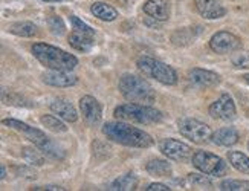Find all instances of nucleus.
I'll return each instance as SVG.
<instances>
[{"mask_svg":"<svg viewBox=\"0 0 249 191\" xmlns=\"http://www.w3.org/2000/svg\"><path fill=\"white\" fill-rule=\"evenodd\" d=\"M103 135L113 142H118L125 147L148 148L155 144L153 138L147 132L132 127L125 122H106L103 125Z\"/></svg>","mask_w":249,"mask_h":191,"instance_id":"f257e3e1","label":"nucleus"},{"mask_svg":"<svg viewBox=\"0 0 249 191\" xmlns=\"http://www.w3.org/2000/svg\"><path fill=\"white\" fill-rule=\"evenodd\" d=\"M32 54L43 66L52 70H73L78 66V58L48 43H34Z\"/></svg>","mask_w":249,"mask_h":191,"instance_id":"f03ea898","label":"nucleus"},{"mask_svg":"<svg viewBox=\"0 0 249 191\" xmlns=\"http://www.w3.org/2000/svg\"><path fill=\"white\" fill-rule=\"evenodd\" d=\"M2 124L6 125V127H11V129H14L17 132H20L26 138V139H29L32 144H34L43 155H46V156H49L52 159H63L64 157L63 148L53 142L51 138H48L46 133H43L41 130L36 129V127H31V125H28L25 122L13 120V118L3 120Z\"/></svg>","mask_w":249,"mask_h":191,"instance_id":"7ed1b4c3","label":"nucleus"},{"mask_svg":"<svg viewBox=\"0 0 249 191\" xmlns=\"http://www.w3.org/2000/svg\"><path fill=\"white\" fill-rule=\"evenodd\" d=\"M118 87L123 97L130 103L151 104L156 98L153 87L144 78L133 75V73H124L120 78Z\"/></svg>","mask_w":249,"mask_h":191,"instance_id":"20e7f679","label":"nucleus"},{"mask_svg":"<svg viewBox=\"0 0 249 191\" xmlns=\"http://www.w3.org/2000/svg\"><path fill=\"white\" fill-rule=\"evenodd\" d=\"M113 115L118 120L136 122V124H158L164 118V115H162L160 110L147 104H141V103L139 104L127 103V104L118 105Z\"/></svg>","mask_w":249,"mask_h":191,"instance_id":"39448f33","label":"nucleus"},{"mask_svg":"<svg viewBox=\"0 0 249 191\" xmlns=\"http://www.w3.org/2000/svg\"><path fill=\"white\" fill-rule=\"evenodd\" d=\"M138 69L144 73L145 77L153 78L159 81L160 84H165V86H175L178 83V73L171 66L165 65L153 57H141L138 58L136 63Z\"/></svg>","mask_w":249,"mask_h":191,"instance_id":"423d86ee","label":"nucleus"},{"mask_svg":"<svg viewBox=\"0 0 249 191\" xmlns=\"http://www.w3.org/2000/svg\"><path fill=\"white\" fill-rule=\"evenodd\" d=\"M191 164L194 168H197L199 172L208 174V176L220 177V176H225L226 172H228V167H226L225 161L220 156L210 153V152H205V150L194 152V155L191 157Z\"/></svg>","mask_w":249,"mask_h":191,"instance_id":"0eeeda50","label":"nucleus"},{"mask_svg":"<svg viewBox=\"0 0 249 191\" xmlns=\"http://www.w3.org/2000/svg\"><path fill=\"white\" fill-rule=\"evenodd\" d=\"M180 135L187 139L193 141L194 144H203L211 139V127L199 120L194 118H182L178 124Z\"/></svg>","mask_w":249,"mask_h":191,"instance_id":"6e6552de","label":"nucleus"},{"mask_svg":"<svg viewBox=\"0 0 249 191\" xmlns=\"http://www.w3.org/2000/svg\"><path fill=\"white\" fill-rule=\"evenodd\" d=\"M159 150L164 156H167L168 159L176 162H188L191 161V157L194 155L193 148L188 144L176 141V139H173V138L162 139L159 142Z\"/></svg>","mask_w":249,"mask_h":191,"instance_id":"1a4fd4ad","label":"nucleus"},{"mask_svg":"<svg viewBox=\"0 0 249 191\" xmlns=\"http://www.w3.org/2000/svg\"><path fill=\"white\" fill-rule=\"evenodd\" d=\"M240 46H242L240 38L234 35L232 33H228V31L215 33L210 40V48L214 52H217V54H231V52L240 49Z\"/></svg>","mask_w":249,"mask_h":191,"instance_id":"9d476101","label":"nucleus"},{"mask_svg":"<svg viewBox=\"0 0 249 191\" xmlns=\"http://www.w3.org/2000/svg\"><path fill=\"white\" fill-rule=\"evenodd\" d=\"M208 112L214 120H222V121H232L237 115L234 100L228 93L220 95V97L210 105Z\"/></svg>","mask_w":249,"mask_h":191,"instance_id":"9b49d317","label":"nucleus"},{"mask_svg":"<svg viewBox=\"0 0 249 191\" xmlns=\"http://www.w3.org/2000/svg\"><path fill=\"white\" fill-rule=\"evenodd\" d=\"M80 110L84 121L89 125H98L103 118V107L100 101L90 97V95H84L80 100Z\"/></svg>","mask_w":249,"mask_h":191,"instance_id":"f8f14e48","label":"nucleus"},{"mask_svg":"<svg viewBox=\"0 0 249 191\" xmlns=\"http://www.w3.org/2000/svg\"><path fill=\"white\" fill-rule=\"evenodd\" d=\"M43 83H46L48 86L52 87H71L75 86L78 78L71 73V70H49L41 75Z\"/></svg>","mask_w":249,"mask_h":191,"instance_id":"ddd939ff","label":"nucleus"},{"mask_svg":"<svg viewBox=\"0 0 249 191\" xmlns=\"http://www.w3.org/2000/svg\"><path fill=\"white\" fill-rule=\"evenodd\" d=\"M194 3L199 14L207 20H217L226 14V8L223 6L222 0H194Z\"/></svg>","mask_w":249,"mask_h":191,"instance_id":"4468645a","label":"nucleus"},{"mask_svg":"<svg viewBox=\"0 0 249 191\" xmlns=\"http://www.w3.org/2000/svg\"><path fill=\"white\" fill-rule=\"evenodd\" d=\"M144 13L158 22H167L171 16V2L170 0H147Z\"/></svg>","mask_w":249,"mask_h":191,"instance_id":"2eb2a0df","label":"nucleus"},{"mask_svg":"<svg viewBox=\"0 0 249 191\" xmlns=\"http://www.w3.org/2000/svg\"><path fill=\"white\" fill-rule=\"evenodd\" d=\"M188 81L196 87H214L220 83V77L211 70L194 68L188 72Z\"/></svg>","mask_w":249,"mask_h":191,"instance_id":"dca6fc26","label":"nucleus"},{"mask_svg":"<svg viewBox=\"0 0 249 191\" xmlns=\"http://www.w3.org/2000/svg\"><path fill=\"white\" fill-rule=\"evenodd\" d=\"M51 110L58 115L61 120L69 121V122H75L78 120V113L77 109L73 107V104L71 101H68L66 98H57L51 103Z\"/></svg>","mask_w":249,"mask_h":191,"instance_id":"f3484780","label":"nucleus"},{"mask_svg":"<svg viewBox=\"0 0 249 191\" xmlns=\"http://www.w3.org/2000/svg\"><path fill=\"white\" fill-rule=\"evenodd\" d=\"M211 142L220 147H232L239 142V132L234 127H223L211 135Z\"/></svg>","mask_w":249,"mask_h":191,"instance_id":"a211bd4d","label":"nucleus"},{"mask_svg":"<svg viewBox=\"0 0 249 191\" xmlns=\"http://www.w3.org/2000/svg\"><path fill=\"white\" fill-rule=\"evenodd\" d=\"M69 45L75 51L89 52L95 45V37L84 33H78V31H72V34L69 35Z\"/></svg>","mask_w":249,"mask_h":191,"instance_id":"6ab92c4d","label":"nucleus"},{"mask_svg":"<svg viewBox=\"0 0 249 191\" xmlns=\"http://www.w3.org/2000/svg\"><path fill=\"white\" fill-rule=\"evenodd\" d=\"M90 13L96 17L103 20V22H113L118 18V11L109 3L104 2H95L90 6Z\"/></svg>","mask_w":249,"mask_h":191,"instance_id":"aec40b11","label":"nucleus"},{"mask_svg":"<svg viewBox=\"0 0 249 191\" xmlns=\"http://www.w3.org/2000/svg\"><path fill=\"white\" fill-rule=\"evenodd\" d=\"M199 33L200 31H194V28H179L173 33L171 41H173V45H176V46H187L193 43L194 38L199 35Z\"/></svg>","mask_w":249,"mask_h":191,"instance_id":"412c9836","label":"nucleus"},{"mask_svg":"<svg viewBox=\"0 0 249 191\" xmlns=\"http://www.w3.org/2000/svg\"><path fill=\"white\" fill-rule=\"evenodd\" d=\"M147 173L156 177H168L171 176V165L164 159H151L145 165Z\"/></svg>","mask_w":249,"mask_h":191,"instance_id":"4be33fe9","label":"nucleus"},{"mask_svg":"<svg viewBox=\"0 0 249 191\" xmlns=\"http://www.w3.org/2000/svg\"><path fill=\"white\" fill-rule=\"evenodd\" d=\"M38 28L32 22H14L8 26V31L11 34L18 37H34L37 35Z\"/></svg>","mask_w":249,"mask_h":191,"instance_id":"5701e85b","label":"nucleus"},{"mask_svg":"<svg viewBox=\"0 0 249 191\" xmlns=\"http://www.w3.org/2000/svg\"><path fill=\"white\" fill-rule=\"evenodd\" d=\"M138 187V177L133 173H127L123 174L118 179H115L113 182L110 184L109 190L113 191H130V190H135Z\"/></svg>","mask_w":249,"mask_h":191,"instance_id":"b1692460","label":"nucleus"},{"mask_svg":"<svg viewBox=\"0 0 249 191\" xmlns=\"http://www.w3.org/2000/svg\"><path fill=\"white\" fill-rule=\"evenodd\" d=\"M228 161L237 172L249 174V157L242 152H228Z\"/></svg>","mask_w":249,"mask_h":191,"instance_id":"393cba45","label":"nucleus"},{"mask_svg":"<svg viewBox=\"0 0 249 191\" xmlns=\"http://www.w3.org/2000/svg\"><path fill=\"white\" fill-rule=\"evenodd\" d=\"M40 122L43 124V127H46L48 130H51L53 133H66L68 132V127L60 120V116L43 115L40 118Z\"/></svg>","mask_w":249,"mask_h":191,"instance_id":"a878e982","label":"nucleus"},{"mask_svg":"<svg viewBox=\"0 0 249 191\" xmlns=\"http://www.w3.org/2000/svg\"><path fill=\"white\" fill-rule=\"evenodd\" d=\"M220 190H223V191H249V180L226 179L223 182H220Z\"/></svg>","mask_w":249,"mask_h":191,"instance_id":"bb28decb","label":"nucleus"},{"mask_svg":"<svg viewBox=\"0 0 249 191\" xmlns=\"http://www.w3.org/2000/svg\"><path fill=\"white\" fill-rule=\"evenodd\" d=\"M188 182L193 185V187H197V188H210V187H213V180L208 177V174L205 176V173L203 174H199V173H191V174H188Z\"/></svg>","mask_w":249,"mask_h":191,"instance_id":"cd10ccee","label":"nucleus"},{"mask_svg":"<svg viewBox=\"0 0 249 191\" xmlns=\"http://www.w3.org/2000/svg\"><path fill=\"white\" fill-rule=\"evenodd\" d=\"M23 157L31 165H43L45 164V157L41 156V152H36L34 148H29V147L23 148Z\"/></svg>","mask_w":249,"mask_h":191,"instance_id":"c85d7f7f","label":"nucleus"},{"mask_svg":"<svg viewBox=\"0 0 249 191\" xmlns=\"http://www.w3.org/2000/svg\"><path fill=\"white\" fill-rule=\"evenodd\" d=\"M69 22L72 25L73 31H78V33H84V34H89L95 37V29H92L88 23H84L81 18H78L77 16H71L69 17Z\"/></svg>","mask_w":249,"mask_h":191,"instance_id":"c756f323","label":"nucleus"},{"mask_svg":"<svg viewBox=\"0 0 249 191\" xmlns=\"http://www.w3.org/2000/svg\"><path fill=\"white\" fill-rule=\"evenodd\" d=\"M231 63L237 69H249V52H237L231 57Z\"/></svg>","mask_w":249,"mask_h":191,"instance_id":"7c9ffc66","label":"nucleus"},{"mask_svg":"<svg viewBox=\"0 0 249 191\" xmlns=\"http://www.w3.org/2000/svg\"><path fill=\"white\" fill-rule=\"evenodd\" d=\"M48 25H49L51 33L55 34V35H61L64 33V29H66V26H64V23H63V20L58 16H51L48 18Z\"/></svg>","mask_w":249,"mask_h":191,"instance_id":"2f4dec72","label":"nucleus"},{"mask_svg":"<svg viewBox=\"0 0 249 191\" xmlns=\"http://www.w3.org/2000/svg\"><path fill=\"white\" fill-rule=\"evenodd\" d=\"M145 190H147V191H168V190H171V188H170L168 185H165V184L155 182V184H150Z\"/></svg>","mask_w":249,"mask_h":191,"instance_id":"473e14b6","label":"nucleus"},{"mask_svg":"<svg viewBox=\"0 0 249 191\" xmlns=\"http://www.w3.org/2000/svg\"><path fill=\"white\" fill-rule=\"evenodd\" d=\"M36 191H46V190H53V191H64V190H66V188H63V187H58V185H45V187H36L34 188Z\"/></svg>","mask_w":249,"mask_h":191,"instance_id":"72a5a7b5","label":"nucleus"},{"mask_svg":"<svg viewBox=\"0 0 249 191\" xmlns=\"http://www.w3.org/2000/svg\"><path fill=\"white\" fill-rule=\"evenodd\" d=\"M5 177H6V168L2 164V165H0V179H5Z\"/></svg>","mask_w":249,"mask_h":191,"instance_id":"f704fd0d","label":"nucleus"},{"mask_svg":"<svg viewBox=\"0 0 249 191\" xmlns=\"http://www.w3.org/2000/svg\"><path fill=\"white\" fill-rule=\"evenodd\" d=\"M41 2H46V3H52V2H64V0H41Z\"/></svg>","mask_w":249,"mask_h":191,"instance_id":"c9c22d12","label":"nucleus"},{"mask_svg":"<svg viewBox=\"0 0 249 191\" xmlns=\"http://www.w3.org/2000/svg\"><path fill=\"white\" fill-rule=\"evenodd\" d=\"M245 81H246V83L249 84V73H248V75H245Z\"/></svg>","mask_w":249,"mask_h":191,"instance_id":"e433bc0d","label":"nucleus"}]
</instances>
